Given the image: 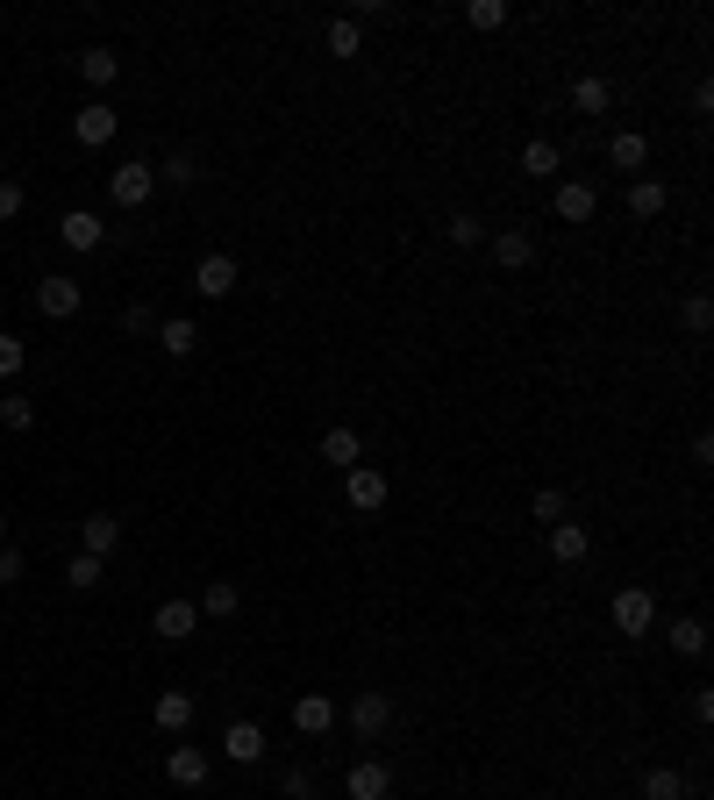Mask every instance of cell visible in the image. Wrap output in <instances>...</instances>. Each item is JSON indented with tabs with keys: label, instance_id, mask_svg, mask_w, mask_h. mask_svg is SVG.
I'll list each match as a JSON object with an SVG mask.
<instances>
[{
	"label": "cell",
	"instance_id": "obj_36",
	"mask_svg": "<svg viewBox=\"0 0 714 800\" xmlns=\"http://www.w3.org/2000/svg\"><path fill=\"white\" fill-rule=\"evenodd\" d=\"M164 179H172V186H193V179H201V164L179 150V158H164Z\"/></svg>",
	"mask_w": 714,
	"mask_h": 800
},
{
	"label": "cell",
	"instance_id": "obj_31",
	"mask_svg": "<svg viewBox=\"0 0 714 800\" xmlns=\"http://www.w3.org/2000/svg\"><path fill=\"white\" fill-rule=\"evenodd\" d=\"M465 22H472V29H508V0H472Z\"/></svg>",
	"mask_w": 714,
	"mask_h": 800
},
{
	"label": "cell",
	"instance_id": "obj_35",
	"mask_svg": "<svg viewBox=\"0 0 714 800\" xmlns=\"http://www.w3.org/2000/svg\"><path fill=\"white\" fill-rule=\"evenodd\" d=\"M329 51H337V57H358V22H329Z\"/></svg>",
	"mask_w": 714,
	"mask_h": 800
},
{
	"label": "cell",
	"instance_id": "obj_16",
	"mask_svg": "<svg viewBox=\"0 0 714 800\" xmlns=\"http://www.w3.org/2000/svg\"><path fill=\"white\" fill-rule=\"evenodd\" d=\"M351 508L358 515H372V508H386V472H372V465H351Z\"/></svg>",
	"mask_w": 714,
	"mask_h": 800
},
{
	"label": "cell",
	"instance_id": "obj_21",
	"mask_svg": "<svg viewBox=\"0 0 714 800\" xmlns=\"http://www.w3.org/2000/svg\"><path fill=\"white\" fill-rule=\"evenodd\" d=\"M322 458L337 465V472H351V465H364V444H358V429H329V436H322Z\"/></svg>",
	"mask_w": 714,
	"mask_h": 800
},
{
	"label": "cell",
	"instance_id": "obj_40",
	"mask_svg": "<svg viewBox=\"0 0 714 800\" xmlns=\"http://www.w3.org/2000/svg\"><path fill=\"white\" fill-rule=\"evenodd\" d=\"M121 329H129V337H150V329H158V314H150V308H129V314H121Z\"/></svg>",
	"mask_w": 714,
	"mask_h": 800
},
{
	"label": "cell",
	"instance_id": "obj_7",
	"mask_svg": "<svg viewBox=\"0 0 714 800\" xmlns=\"http://www.w3.org/2000/svg\"><path fill=\"white\" fill-rule=\"evenodd\" d=\"M343 793H351V800H386L393 793V765L386 758H358L351 779H343Z\"/></svg>",
	"mask_w": 714,
	"mask_h": 800
},
{
	"label": "cell",
	"instance_id": "obj_5",
	"mask_svg": "<svg viewBox=\"0 0 714 800\" xmlns=\"http://www.w3.org/2000/svg\"><path fill=\"white\" fill-rule=\"evenodd\" d=\"M386 722H393V701L379 686H364L358 701H351V729L364 736V744H379V736H386Z\"/></svg>",
	"mask_w": 714,
	"mask_h": 800
},
{
	"label": "cell",
	"instance_id": "obj_30",
	"mask_svg": "<svg viewBox=\"0 0 714 800\" xmlns=\"http://www.w3.org/2000/svg\"><path fill=\"white\" fill-rule=\"evenodd\" d=\"M0 422H8V429H36V401L29 394H0Z\"/></svg>",
	"mask_w": 714,
	"mask_h": 800
},
{
	"label": "cell",
	"instance_id": "obj_26",
	"mask_svg": "<svg viewBox=\"0 0 714 800\" xmlns=\"http://www.w3.org/2000/svg\"><path fill=\"white\" fill-rule=\"evenodd\" d=\"M629 215H636V222L664 215V186H658V179H636V186H629Z\"/></svg>",
	"mask_w": 714,
	"mask_h": 800
},
{
	"label": "cell",
	"instance_id": "obj_1",
	"mask_svg": "<svg viewBox=\"0 0 714 800\" xmlns=\"http://www.w3.org/2000/svg\"><path fill=\"white\" fill-rule=\"evenodd\" d=\"M108 193H115V207H143L150 193H158V164H150V158H129V164H115Z\"/></svg>",
	"mask_w": 714,
	"mask_h": 800
},
{
	"label": "cell",
	"instance_id": "obj_29",
	"mask_svg": "<svg viewBox=\"0 0 714 800\" xmlns=\"http://www.w3.org/2000/svg\"><path fill=\"white\" fill-rule=\"evenodd\" d=\"M672 651H686V658H701V651H707V622H701V615L672 622Z\"/></svg>",
	"mask_w": 714,
	"mask_h": 800
},
{
	"label": "cell",
	"instance_id": "obj_2",
	"mask_svg": "<svg viewBox=\"0 0 714 800\" xmlns=\"http://www.w3.org/2000/svg\"><path fill=\"white\" fill-rule=\"evenodd\" d=\"M650 622H658V600H650L643 586H621L615 594V629L621 637H650Z\"/></svg>",
	"mask_w": 714,
	"mask_h": 800
},
{
	"label": "cell",
	"instance_id": "obj_23",
	"mask_svg": "<svg viewBox=\"0 0 714 800\" xmlns=\"http://www.w3.org/2000/svg\"><path fill=\"white\" fill-rule=\"evenodd\" d=\"M158 343H164V358H193V343H201V329H193L187 314H172V322H158Z\"/></svg>",
	"mask_w": 714,
	"mask_h": 800
},
{
	"label": "cell",
	"instance_id": "obj_12",
	"mask_svg": "<svg viewBox=\"0 0 714 800\" xmlns=\"http://www.w3.org/2000/svg\"><path fill=\"white\" fill-rule=\"evenodd\" d=\"M115 543H121V515H86V522H79V551H86V557H100V565H108Z\"/></svg>",
	"mask_w": 714,
	"mask_h": 800
},
{
	"label": "cell",
	"instance_id": "obj_33",
	"mask_svg": "<svg viewBox=\"0 0 714 800\" xmlns=\"http://www.w3.org/2000/svg\"><path fill=\"white\" fill-rule=\"evenodd\" d=\"M450 244H486V222L472 215V207H458V215H450Z\"/></svg>",
	"mask_w": 714,
	"mask_h": 800
},
{
	"label": "cell",
	"instance_id": "obj_39",
	"mask_svg": "<svg viewBox=\"0 0 714 800\" xmlns=\"http://www.w3.org/2000/svg\"><path fill=\"white\" fill-rule=\"evenodd\" d=\"M22 215V186H14V179H0V222H14Z\"/></svg>",
	"mask_w": 714,
	"mask_h": 800
},
{
	"label": "cell",
	"instance_id": "obj_6",
	"mask_svg": "<svg viewBox=\"0 0 714 800\" xmlns=\"http://www.w3.org/2000/svg\"><path fill=\"white\" fill-rule=\"evenodd\" d=\"M79 300H86L79 279H65V271H51V279L36 286V308L51 314V322H72V314H79Z\"/></svg>",
	"mask_w": 714,
	"mask_h": 800
},
{
	"label": "cell",
	"instance_id": "obj_25",
	"mask_svg": "<svg viewBox=\"0 0 714 800\" xmlns=\"http://www.w3.org/2000/svg\"><path fill=\"white\" fill-rule=\"evenodd\" d=\"M643 800H686V779H679L672 765H650L643 772Z\"/></svg>",
	"mask_w": 714,
	"mask_h": 800
},
{
	"label": "cell",
	"instance_id": "obj_3",
	"mask_svg": "<svg viewBox=\"0 0 714 800\" xmlns=\"http://www.w3.org/2000/svg\"><path fill=\"white\" fill-rule=\"evenodd\" d=\"M115 129H121V115L108 108V100H86L79 115H72V136H79L86 150H100V143H115Z\"/></svg>",
	"mask_w": 714,
	"mask_h": 800
},
{
	"label": "cell",
	"instance_id": "obj_24",
	"mask_svg": "<svg viewBox=\"0 0 714 800\" xmlns=\"http://www.w3.org/2000/svg\"><path fill=\"white\" fill-rule=\"evenodd\" d=\"M557 164H565V158H557V143H551V136L522 143V172H529V179H557Z\"/></svg>",
	"mask_w": 714,
	"mask_h": 800
},
{
	"label": "cell",
	"instance_id": "obj_32",
	"mask_svg": "<svg viewBox=\"0 0 714 800\" xmlns=\"http://www.w3.org/2000/svg\"><path fill=\"white\" fill-rule=\"evenodd\" d=\"M529 515H536L543 530H551V522H565V493H557V487H543L536 501H529Z\"/></svg>",
	"mask_w": 714,
	"mask_h": 800
},
{
	"label": "cell",
	"instance_id": "obj_15",
	"mask_svg": "<svg viewBox=\"0 0 714 800\" xmlns=\"http://www.w3.org/2000/svg\"><path fill=\"white\" fill-rule=\"evenodd\" d=\"M57 236H65V250H100V236H108V230H100L94 207H72V215L57 222Z\"/></svg>",
	"mask_w": 714,
	"mask_h": 800
},
{
	"label": "cell",
	"instance_id": "obj_14",
	"mask_svg": "<svg viewBox=\"0 0 714 800\" xmlns=\"http://www.w3.org/2000/svg\"><path fill=\"white\" fill-rule=\"evenodd\" d=\"M150 722H158L164 736H187V729H193V693H179V686H172V693H158Z\"/></svg>",
	"mask_w": 714,
	"mask_h": 800
},
{
	"label": "cell",
	"instance_id": "obj_42",
	"mask_svg": "<svg viewBox=\"0 0 714 800\" xmlns=\"http://www.w3.org/2000/svg\"><path fill=\"white\" fill-rule=\"evenodd\" d=\"M0 543H8V515H0Z\"/></svg>",
	"mask_w": 714,
	"mask_h": 800
},
{
	"label": "cell",
	"instance_id": "obj_13",
	"mask_svg": "<svg viewBox=\"0 0 714 800\" xmlns=\"http://www.w3.org/2000/svg\"><path fill=\"white\" fill-rule=\"evenodd\" d=\"M543 536H551V557H557V565H579V557L586 551H594V536H586V522H551V530H543Z\"/></svg>",
	"mask_w": 714,
	"mask_h": 800
},
{
	"label": "cell",
	"instance_id": "obj_41",
	"mask_svg": "<svg viewBox=\"0 0 714 800\" xmlns=\"http://www.w3.org/2000/svg\"><path fill=\"white\" fill-rule=\"evenodd\" d=\"M315 793V772H286V800H308Z\"/></svg>",
	"mask_w": 714,
	"mask_h": 800
},
{
	"label": "cell",
	"instance_id": "obj_4",
	"mask_svg": "<svg viewBox=\"0 0 714 800\" xmlns=\"http://www.w3.org/2000/svg\"><path fill=\"white\" fill-rule=\"evenodd\" d=\"M193 294H201V300H230V294H236V258L207 250V258L193 265Z\"/></svg>",
	"mask_w": 714,
	"mask_h": 800
},
{
	"label": "cell",
	"instance_id": "obj_34",
	"mask_svg": "<svg viewBox=\"0 0 714 800\" xmlns=\"http://www.w3.org/2000/svg\"><path fill=\"white\" fill-rule=\"evenodd\" d=\"M29 365V351H22V337H0V380H14V372Z\"/></svg>",
	"mask_w": 714,
	"mask_h": 800
},
{
	"label": "cell",
	"instance_id": "obj_8",
	"mask_svg": "<svg viewBox=\"0 0 714 800\" xmlns=\"http://www.w3.org/2000/svg\"><path fill=\"white\" fill-rule=\"evenodd\" d=\"M265 744H271V736L257 729V722H230V729H222V758H230V765H257V758H265Z\"/></svg>",
	"mask_w": 714,
	"mask_h": 800
},
{
	"label": "cell",
	"instance_id": "obj_19",
	"mask_svg": "<svg viewBox=\"0 0 714 800\" xmlns=\"http://www.w3.org/2000/svg\"><path fill=\"white\" fill-rule=\"evenodd\" d=\"M164 779H172V787H201V779H207V750L179 744L172 758H164Z\"/></svg>",
	"mask_w": 714,
	"mask_h": 800
},
{
	"label": "cell",
	"instance_id": "obj_37",
	"mask_svg": "<svg viewBox=\"0 0 714 800\" xmlns=\"http://www.w3.org/2000/svg\"><path fill=\"white\" fill-rule=\"evenodd\" d=\"M686 329H693V337H707V329H714V308H707V300H701V294H693V300H686Z\"/></svg>",
	"mask_w": 714,
	"mask_h": 800
},
{
	"label": "cell",
	"instance_id": "obj_9",
	"mask_svg": "<svg viewBox=\"0 0 714 800\" xmlns=\"http://www.w3.org/2000/svg\"><path fill=\"white\" fill-rule=\"evenodd\" d=\"M600 215V193L586 179H557V222H594Z\"/></svg>",
	"mask_w": 714,
	"mask_h": 800
},
{
	"label": "cell",
	"instance_id": "obj_18",
	"mask_svg": "<svg viewBox=\"0 0 714 800\" xmlns=\"http://www.w3.org/2000/svg\"><path fill=\"white\" fill-rule=\"evenodd\" d=\"M643 158H650V143L636 129H615V136H607V164H615V172H643Z\"/></svg>",
	"mask_w": 714,
	"mask_h": 800
},
{
	"label": "cell",
	"instance_id": "obj_10",
	"mask_svg": "<svg viewBox=\"0 0 714 800\" xmlns=\"http://www.w3.org/2000/svg\"><path fill=\"white\" fill-rule=\"evenodd\" d=\"M294 729L300 736H329L337 729V701H329V693H300L294 701Z\"/></svg>",
	"mask_w": 714,
	"mask_h": 800
},
{
	"label": "cell",
	"instance_id": "obj_27",
	"mask_svg": "<svg viewBox=\"0 0 714 800\" xmlns=\"http://www.w3.org/2000/svg\"><path fill=\"white\" fill-rule=\"evenodd\" d=\"M572 108H579V115H607V108H615L607 79H579V86H572Z\"/></svg>",
	"mask_w": 714,
	"mask_h": 800
},
{
	"label": "cell",
	"instance_id": "obj_11",
	"mask_svg": "<svg viewBox=\"0 0 714 800\" xmlns=\"http://www.w3.org/2000/svg\"><path fill=\"white\" fill-rule=\"evenodd\" d=\"M150 629H158V643H187L193 629H201V608H193V600H164Z\"/></svg>",
	"mask_w": 714,
	"mask_h": 800
},
{
	"label": "cell",
	"instance_id": "obj_28",
	"mask_svg": "<svg viewBox=\"0 0 714 800\" xmlns=\"http://www.w3.org/2000/svg\"><path fill=\"white\" fill-rule=\"evenodd\" d=\"M100 579H108V565H100V557H86V551L72 557V565H65V586H79V594H94Z\"/></svg>",
	"mask_w": 714,
	"mask_h": 800
},
{
	"label": "cell",
	"instance_id": "obj_22",
	"mask_svg": "<svg viewBox=\"0 0 714 800\" xmlns=\"http://www.w3.org/2000/svg\"><path fill=\"white\" fill-rule=\"evenodd\" d=\"M193 608H201V615H207V622H230V615L243 608V594H236V586H230V579H215V586H207V594H201V600H193Z\"/></svg>",
	"mask_w": 714,
	"mask_h": 800
},
{
	"label": "cell",
	"instance_id": "obj_20",
	"mask_svg": "<svg viewBox=\"0 0 714 800\" xmlns=\"http://www.w3.org/2000/svg\"><path fill=\"white\" fill-rule=\"evenodd\" d=\"M115 72H121V57H115V51H79V79L94 86V94H108Z\"/></svg>",
	"mask_w": 714,
	"mask_h": 800
},
{
	"label": "cell",
	"instance_id": "obj_38",
	"mask_svg": "<svg viewBox=\"0 0 714 800\" xmlns=\"http://www.w3.org/2000/svg\"><path fill=\"white\" fill-rule=\"evenodd\" d=\"M22 551H14V543H0V586H14V579H22Z\"/></svg>",
	"mask_w": 714,
	"mask_h": 800
},
{
	"label": "cell",
	"instance_id": "obj_17",
	"mask_svg": "<svg viewBox=\"0 0 714 800\" xmlns=\"http://www.w3.org/2000/svg\"><path fill=\"white\" fill-rule=\"evenodd\" d=\"M529 258H536L529 230H493V265L500 271H529Z\"/></svg>",
	"mask_w": 714,
	"mask_h": 800
}]
</instances>
